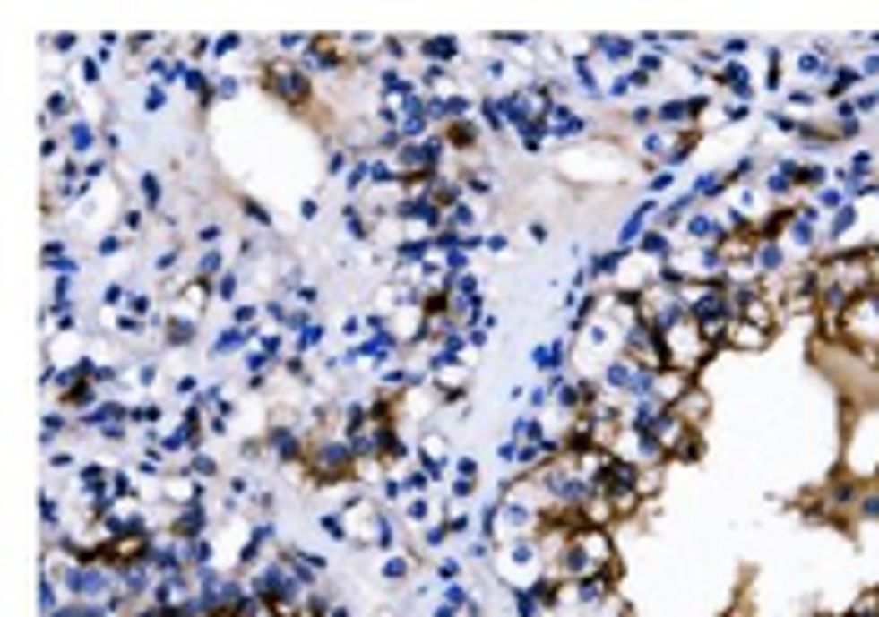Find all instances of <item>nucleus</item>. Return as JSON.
Instances as JSON below:
<instances>
[{
	"mask_svg": "<svg viewBox=\"0 0 879 617\" xmlns=\"http://www.w3.org/2000/svg\"><path fill=\"white\" fill-rule=\"evenodd\" d=\"M71 467H81L76 447H56V452H51V472H71Z\"/></svg>",
	"mask_w": 879,
	"mask_h": 617,
	"instance_id": "obj_45",
	"label": "nucleus"
},
{
	"mask_svg": "<svg viewBox=\"0 0 879 617\" xmlns=\"http://www.w3.org/2000/svg\"><path fill=\"white\" fill-rule=\"evenodd\" d=\"M256 81H262V90H267L271 101H281L287 111H306V106H312V76L302 71V61H287V56H277L271 46L262 51Z\"/></svg>",
	"mask_w": 879,
	"mask_h": 617,
	"instance_id": "obj_3",
	"label": "nucleus"
},
{
	"mask_svg": "<svg viewBox=\"0 0 879 617\" xmlns=\"http://www.w3.org/2000/svg\"><path fill=\"white\" fill-rule=\"evenodd\" d=\"M136 191H141V206L151 216H161V206H166V181L156 176V171H141L136 176Z\"/></svg>",
	"mask_w": 879,
	"mask_h": 617,
	"instance_id": "obj_24",
	"label": "nucleus"
},
{
	"mask_svg": "<svg viewBox=\"0 0 879 617\" xmlns=\"http://www.w3.org/2000/svg\"><path fill=\"white\" fill-rule=\"evenodd\" d=\"M749 51H754V40H744V36H728L724 46H719V56H724V61H744Z\"/></svg>",
	"mask_w": 879,
	"mask_h": 617,
	"instance_id": "obj_43",
	"label": "nucleus"
},
{
	"mask_svg": "<svg viewBox=\"0 0 879 617\" xmlns=\"http://www.w3.org/2000/svg\"><path fill=\"white\" fill-rule=\"evenodd\" d=\"M161 422H166V407L156 397H136L131 402V427L136 432H161Z\"/></svg>",
	"mask_w": 879,
	"mask_h": 617,
	"instance_id": "obj_23",
	"label": "nucleus"
},
{
	"mask_svg": "<svg viewBox=\"0 0 879 617\" xmlns=\"http://www.w3.org/2000/svg\"><path fill=\"white\" fill-rule=\"evenodd\" d=\"M543 131H548V141H558V146H563V141H583L593 126H588V116L573 111V106H553L548 121H543Z\"/></svg>",
	"mask_w": 879,
	"mask_h": 617,
	"instance_id": "obj_12",
	"label": "nucleus"
},
{
	"mask_svg": "<svg viewBox=\"0 0 879 617\" xmlns=\"http://www.w3.org/2000/svg\"><path fill=\"white\" fill-rule=\"evenodd\" d=\"M699 377H688V372H678V366H663V372H653L649 381V397H659L663 407H678L688 397V387H694Z\"/></svg>",
	"mask_w": 879,
	"mask_h": 617,
	"instance_id": "obj_14",
	"label": "nucleus"
},
{
	"mask_svg": "<svg viewBox=\"0 0 879 617\" xmlns=\"http://www.w3.org/2000/svg\"><path fill=\"white\" fill-rule=\"evenodd\" d=\"M483 252H493V256H503V252H508V236H503V231H487V241H483Z\"/></svg>",
	"mask_w": 879,
	"mask_h": 617,
	"instance_id": "obj_49",
	"label": "nucleus"
},
{
	"mask_svg": "<svg viewBox=\"0 0 879 617\" xmlns=\"http://www.w3.org/2000/svg\"><path fill=\"white\" fill-rule=\"evenodd\" d=\"M513 617H543V603L533 597V587H513Z\"/></svg>",
	"mask_w": 879,
	"mask_h": 617,
	"instance_id": "obj_33",
	"label": "nucleus"
},
{
	"mask_svg": "<svg viewBox=\"0 0 879 617\" xmlns=\"http://www.w3.org/2000/svg\"><path fill=\"white\" fill-rule=\"evenodd\" d=\"M452 462H458V457H452V447H447L443 432H422V441H418V467H422V472H427L433 482H447V477H452Z\"/></svg>",
	"mask_w": 879,
	"mask_h": 617,
	"instance_id": "obj_6",
	"label": "nucleus"
},
{
	"mask_svg": "<svg viewBox=\"0 0 879 617\" xmlns=\"http://www.w3.org/2000/svg\"><path fill=\"white\" fill-rule=\"evenodd\" d=\"M322 341H327V321H322V316H312V321H306V327H302V331H297V337H292V352L312 356V352H317V347H322Z\"/></svg>",
	"mask_w": 879,
	"mask_h": 617,
	"instance_id": "obj_25",
	"label": "nucleus"
},
{
	"mask_svg": "<svg viewBox=\"0 0 879 617\" xmlns=\"http://www.w3.org/2000/svg\"><path fill=\"white\" fill-rule=\"evenodd\" d=\"M217 302V291L206 287V281H186L181 291H171V316H192V321H202V312Z\"/></svg>",
	"mask_w": 879,
	"mask_h": 617,
	"instance_id": "obj_15",
	"label": "nucleus"
},
{
	"mask_svg": "<svg viewBox=\"0 0 879 617\" xmlns=\"http://www.w3.org/2000/svg\"><path fill=\"white\" fill-rule=\"evenodd\" d=\"M211 291H217L221 306H237V296H242V266H227V271L211 281Z\"/></svg>",
	"mask_w": 879,
	"mask_h": 617,
	"instance_id": "obj_27",
	"label": "nucleus"
},
{
	"mask_svg": "<svg viewBox=\"0 0 879 617\" xmlns=\"http://www.w3.org/2000/svg\"><path fill=\"white\" fill-rule=\"evenodd\" d=\"M674 181H678V171H653V176H649V196H659V201H663V191L674 186Z\"/></svg>",
	"mask_w": 879,
	"mask_h": 617,
	"instance_id": "obj_48",
	"label": "nucleus"
},
{
	"mask_svg": "<svg viewBox=\"0 0 879 617\" xmlns=\"http://www.w3.org/2000/svg\"><path fill=\"white\" fill-rule=\"evenodd\" d=\"M126 302H131L126 281H106V287H101V306H106V312H126Z\"/></svg>",
	"mask_w": 879,
	"mask_h": 617,
	"instance_id": "obj_32",
	"label": "nucleus"
},
{
	"mask_svg": "<svg viewBox=\"0 0 879 617\" xmlns=\"http://www.w3.org/2000/svg\"><path fill=\"white\" fill-rule=\"evenodd\" d=\"M769 341H774V331L769 327H754V321H728V337H724V352H744V356H759L769 352Z\"/></svg>",
	"mask_w": 879,
	"mask_h": 617,
	"instance_id": "obj_11",
	"label": "nucleus"
},
{
	"mask_svg": "<svg viewBox=\"0 0 879 617\" xmlns=\"http://www.w3.org/2000/svg\"><path fill=\"white\" fill-rule=\"evenodd\" d=\"M196 337H202V321H192V316H161V331H156V341L161 347H171V352H186V347H196Z\"/></svg>",
	"mask_w": 879,
	"mask_h": 617,
	"instance_id": "obj_16",
	"label": "nucleus"
},
{
	"mask_svg": "<svg viewBox=\"0 0 879 617\" xmlns=\"http://www.w3.org/2000/svg\"><path fill=\"white\" fill-rule=\"evenodd\" d=\"M618 356H628V362H633L638 372H649V377L668 366V352H663V337H659L653 327H643V321L624 331V352H618Z\"/></svg>",
	"mask_w": 879,
	"mask_h": 617,
	"instance_id": "obj_5",
	"label": "nucleus"
},
{
	"mask_svg": "<svg viewBox=\"0 0 879 617\" xmlns=\"http://www.w3.org/2000/svg\"><path fill=\"white\" fill-rule=\"evenodd\" d=\"M101 71H106V65L96 61V56H76V76H81V86H101Z\"/></svg>",
	"mask_w": 879,
	"mask_h": 617,
	"instance_id": "obj_37",
	"label": "nucleus"
},
{
	"mask_svg": "<svg viewBox=\"0 0 879 617\" xmlns=\"http://www.w3.org/2000/svg\"><path fill=\"white\" fill-rule=\"evenodd\" d=\"M749 111H754L749 101H724L719 106V126H739V121H749Z\"/></svg>",
	"mask_w": 879,
	"mask_h": 617,
	"instance_id": "obj_38",
	"label": "nucleus"
},
{
	"mask_svg": "<svg viewBox=\"0 0 879 617\" xmlns=\"http://www.w3.org/2000/svg\"><path fill=\"white\" fill-rule=\"evenodd\" d=\"M663 352H668V366H678V372H688V377H699L703 366L714 362V347L703 341V331L694 327V316H684V321H674V327H663Z\"/></svg>",
	"mask_w": 879,
	"mask_h": 617,
	"instance_id": "obj_4",
	"label": "nucleus"
},
{
	"mask_svg": "<svg viewBox=\"0 0 879 617\" xmlns=\"http://www.w3.org/2000/svg\"><path fill=\"white\" fill-rule=\"evenodd\" d=\"M146 216H151L146 206H121V231H126V236L136 241L141 231H146Z\"/></svg>",
	"mask_w": 879,
	"mask_h": 617,
	"instance_id": "obj_35",
	"label": "nucleus"
},
{
	"mask_svg": "<svg viewBox=\"0 0 879 617\" xmlns=\"http://www.w3.org/2000/svg\"><path fill=\"white\" fill-rule=\"evenodd\" d=\"M593 61H608V65H618V71H628V65L638 61V40H628V36H593Z\"/></svg>",
	"mask_w": 879,
	"mask_h": 617,
	"instance_id": "obj_18",
	"label": "nucleus"
},
{
	"mask_svg": "<svg viewBox=\"0 0 879 617\" xmlns=\"http://www.w3.org/2000/svg\"><path fill=\"white\" fill-rule=\"evenodd\" d=\"M478 487H483V467H478V457H458V462H452V477H447V497L468 507L472 497H478Z\"/></svg>",
	"mask_w": 879,
	"mask_h": 617,
	"instance_id": "obj_13",
	"label": "nucleus"
},
{
	"mask_svg": "<svg viewBox=\"0 0 879 617\" xmlns=\"http://www.w3.org/2000/svg\"><path fill=\"white\" fill-rule=\"evenodd\" d=\"M412 567H418V562H412V553H387L383 557V582H408Z\"/></svg>",
	"mask_w": 879,
	"mask_h": 617,
	"instance_id": "obj_30",
	"label": "nucleus"
},
{
	"mask_svg": "<svg viewBox=\"0 0 879 617\" xmlns=\"http://www.w3.org/2000/svg\"><path fill=\"white\" fill-rule=\"evenodd\" d=\"M859 90H865V76H859V65L840 61L834 71H829V81L819 86V101H824V106H840V101H849V96H859Z\"/></svg>",
	"mask_w": 879,
	"mask_h": 617,
	"instance_id": "obj_10",
	"label": "nucleus"
},
{
	"mask_svg": "<svg viewBox=\"0 0 879 617\" xmlns=\"http://www.w3.org/2000/svg\"><path fill=\"white\" fill-rule=\"evenodd\" d=\"M437 582H462V557H437Z\"/></svg>",
	"mask_w": 879,
	"mask_h": 617,
	"instance_id": "obj_44",
	"label": "nucleus"
},
{
	"mask_svg": "<svg viewBox=\"0 0 879 617\" xmlns=\"http://www.w3.org/2000/svg\"><path fill=\"white\" fill-rule=\"evenodd\" d=\"M221 236H227V231H221L217 221H202V227H196V252H206V246H221Z\"/></svg>",
	"mask_w": 879,
	"mask_h": 617,
	"instance_id": "obj_42",
	"label": "nucleus"
},
{
	"mask_svg": "<svg viewBox=\"0 0 879 617\" xmlns=\"http://www.w3.org/2000/svg\"><path fill=\"white\" fill-rule=\"evenodd\" d=\"M141 106H146V111H166V86H146V90H141Z\"/></svg>",
	"mask_w": 879,
	"mask_h": 617,
	"instance_id": "obj_47",
	"label": "nucleus"
},
{
	"mask_svg": "<svg viewBox=\"0 0 879 617\" xmlns=\"http://www.w3.org/2000/svg\"><path fill=\"white\" fill-rule=\"evenodd\" d=\"M533 366L543 372V377H563V372H573V337L563 331V337L533 347Z\"/></svg>",
	"mask_w": 879,
	"mask_h": 617,
	"instance_id": "obj_9",
	"label": "nucleus"
},
{
	"mask_svg": "<svg viewBox=\"0 0 879 617\" xmlns=\"http://www.w3.org/2000/svg\"><path fill=\"white\" fill-rule=\"evenodd\" d=\"M714 90L719 96H728V101H749L754 106V96H759V81H754V71L744 61H724L714 71Z\"/></svg>",
	"mask_w": 879,
	"mask_h": 617,
	"instance_id": "obj_7",
	"label": "nucleus"
},
{
	"mask_svg": "<svg viewBox=\"0 0 879 617\" xmlns=\"http://www.w3.org/2000/svg\"><path fill=\"white\" fill-rule=\"evenodd\" d=\"M297 216H302V221H317V216H322V201H317V196H306V201L297 206Z\"/></svg>",
	"mask_w": 879,
	"mask_h": 617,
	"instance_id": "obj_50",
	"label": "nucleus"
},
{
	"mask_svg": "<svg viewBox=\"0 0 879 617\" xmlns=\"http://www.w3.org/2000/svg\"><path fill=\"white\" fill-rule=\"evenodd\" d=\"M342 227L352 241H372V227H377V211H367L362 201H347L342 206Z\"/></svg>",
	"mask_w": 879,
	"mask_h": 617,
	"instance_id": "obj_22",
	"label": "nucleus"
},
{
	"mask_svg": "<svg viewBox=\"0 0 879 617\" xmlns=\"http://www.w3.org/2000/svg\"><path fill=\"white\" fill-rule=\"evenodd\" d=\"M181 467H186V472H192L196 482H217V477H221V462H217V457H211V452H206V447H202V452H196V457H186V462H181Z\"/></svg>",
	"mask_w": 879,
	"mask_h": 617,
	"instance_id": "obj_29",
	"label": "nucleus"
},
{
	"mask_svg": "<svg viewBox=\"0 0 879 617\" xmlns=\"http://www.w3.org/2000/svg\"><path fill=\"white\" fill-rule=\"evenodd\" d=\"M809 201H814V206H819V211H824V216H834V211H840V206H849V191H844V186H834V181H829V186L819 191V196H809Z\"/></svg>",
	"mask_w": 879,
	"mask_h": 617,
	"instance_id": "obj_31",
	"label": "nucleus"
},
{
	"mask_svg": "<svg viewBox=\"0 0 879 617\" xmlns=\"http://www.w3.org/2000/svg\"><path fill=\"white\" fill-rule=\"evenodd\" d=\"M694 211H699V196H694V191H678V196H668V201L659 206V221H653V227L668 231V236H678Z\"/></svg>",
	"mask_w": 879,
	"mask_h": 617,
	"instance_id": "obj_17",
	"label": "nucleus"
},
{
	"mask_svg": "<svg viewBox=\"0 0 879 617\" xmlns=\"http://www.w3.org/2000/svg\"><path fill=\"white\" fill-rule=\"evenodd\" d=\"M281 562L292 567L302 582H322V578H327V557L306 553V547H292V542H281Z\"/></svg>",
	"mask_w": 879,
	"mask_h": 617,
	"instance_id": "obj_19",
	"label": "nucleus"
},
{
	"mask_svg": "<svg viewBox=\"0 0 879 617\" xmlns=\"http://www.w3.org/2000/svg\"><path fill=\"white\" fill-rule=\"evenodd\" d=\"M46 46H51L56 56H81V36H71V30H56Z\"/></svg>",
	"mask_w": 879,
	"mask_h": 617,
	"instance_id": "obj_41",
	"label": "nucleus"
},
{
	"mask_svg": "<svg viewBox=\"0 0 879 617\" xmlns=\"http://www.w3.org/2000/svg\"><path fill=\"white\" fill-rule=\"evenodd\" d=\"M126 246H131V236H126V231H106V236L96 241V256H121Z\"/></svg>",
	"mask_w": 879,
	"mask_h": 617,
	"instance_id": "obj_39",
	"label": "nucleus"
},
{
	"mask_svg": "<svg viewBox=\"0 0 879 617\" xmlns=\"http://www.w3.org/2000/svg\"><path fill=\"white\" fill-rule=\"evenodd\" d=\"M242 46H246V36H237V30H227V36H217V51H211V56L221 61V56H237Z\"/></svg>",
	"mask_w": 879,
	"mask_h": 617,
	"instance_id": "obj_46",
	"label": "nucleus"
},
{
	"mask_svg": "<svg viewBox=\"0 0 879 617\" xmlns=\"http://www.w3.org/2000/svg\"><path fill=\"white\" fill-rule=\"evenodd\" d=\"M242 96V81L237 76H217V90H211V106H221V101H237Z\"/></svg>",
	"mask_w": 879,
	"mask_h": 617,
	"instance_id": "obj_40",
	"label": "nucleus"
},
{
	"mask_svg": "<svg viewBox=\"0 0 879 617\" xmlns=\"http://www.w3.org/2000/svg\"><path fill=\"white\" fill-rule=\"evenodd\" d=\"M875 592H879V587H875Z\"/></svg>",
	"mask_w": 879,
	"mask_h": 617,
	"instance_id": "obj_51",
	"label": "nucleus"
},
{
	"mask_svg": "<svg viewBox=\"0 0 879 617\" xmlns=\"http://www.w3.org/2000/svg\"><path fill=\"white\" fill-rule=\"evenodd\" d=\"M237 206H242V216H246V221H252L256 231H271V211H267V206H262V201H252V196H242V201H237Z\"/></svg>",
	"mask_w": 879,
	"mask_h": 617,
	"instance_id": "obj_36",
	"label": "nucleus"
},
{
	"mask_svg": "<svg viewBox=\"0 0 879 617\" xmlns=\"http://www.w3.org/2000/svg\"><path fill=\"white\" fill-rule=\"evenodd\" d=\"M347 522V547L358 553H392L397 547V522H392V507L377 502V492H347V502L337 507Z\"/></svg>",
	"mask_w": 879,
	"mask_h": 617,
	"instance_id": "obj_1",
	"label": "nucleus"
},
{
	"mask_svg": "<svg viewBox=\"0 0 879 617\" xmlns=\"http://www.w3.org/2000/svg\"><path fill=\"white\" fill-rule=\"evenodd\" d=\"M418 56H422V65H443V71H452V61L462 56V46L452 36H427V40H418Z\"/></svg>",
	"mask_w": 879,
	"mask_h": 617,
	"instance_id": "obj_21",
	"label": "nucleus"
},
{
	"mask_svg": "<svg viewBox=\"0 0 879 617\" xmlns=\"http://www.w3.org/2000/svg\"><path fill=\"white\" fill-rule=\"evenodd\" d=\"M397 517H402V522H408V527H427V522H437V512H433V502H427V497H408V502H402V507H397Z\"/></svg>",
	"mask_w": 879,
	"mask_h": 617,
	"instance_id": "obj_26",
	"label": "nucleus"
},
{
	"mask_svg": "<svg viewBox=\"0 0 879 617\" xmlns=\"http://www.w3.org/2000/svg\"><path fill=\"white\" fill-rule=\"evenodd\" d=\"M674 412L684 416L688 427H699V432H703V427H709V416H714V397H709V391H703L699 381H694V387H688V397L674 407Z\"/></svg>",
	"mask_w": 879,
	"mask_h": 617,
	"instance_id": "obj_20",
	"label": "nucleus"
},
{
	"mask_svg": "<svg viewBox=\"0 0 879 617\" xmlns=\"http://www.w3.org/2000/svg\"><path fill=\"white\" fill-rule=\"evenodd\" d=\"M854 522H879V482H865L854 497Z\"/></svg>",
	"mask_w": 879,
	"mask_h": 617,
	"instance_id": "obj_28",
	"label": "nucleus"
},
{
	"mask_svg": "<svg viewBox=\"0 0 879 617\" xmlns=\"http://www.w3.org/2000/svg\"><path fill=\"white\" fill-rule=\"evenodd\" d=\"M211 507L206 502H192V507H171V522H166V532H177L181 542H196V537H211Z\"/></svg>",
	"mask_w": 879,
	"mask_h": 617,
	"instance_id": "obj_8",
	"label": "nucleus"
},
{
	"mask_svg": "<svg viewBox=\"0 0 879 617\" xmlns=\"http://www.w3.org/2000/svg\"><path fill=\"white\" fill-rule=\"evenodd\" d=\"M840 347L865 366V372H879V291H865L844 306V337Z\"/></svg>",
	"mask_w": 879,
	"mask_h": 617,
	"instance_id": "obj_2",
	"label": "nucleus"
},
{
	"mask_svg": "<svg viewBox=\"0 0 879 617\" xmlns=\"http://www.w3.org/2000/svg\"><path fill=\"white\" fill-rule=\"evenodd\" d=\"M447 542H452V532H447V522H443V517H437V522H427V527H422V547H427V553H443Z\"/></svg>",
	"mask_w": 879,
	"mask_h": 617,
	"instance_id": "obj_34",
	"label": "nucleus"
}]
</instances>
